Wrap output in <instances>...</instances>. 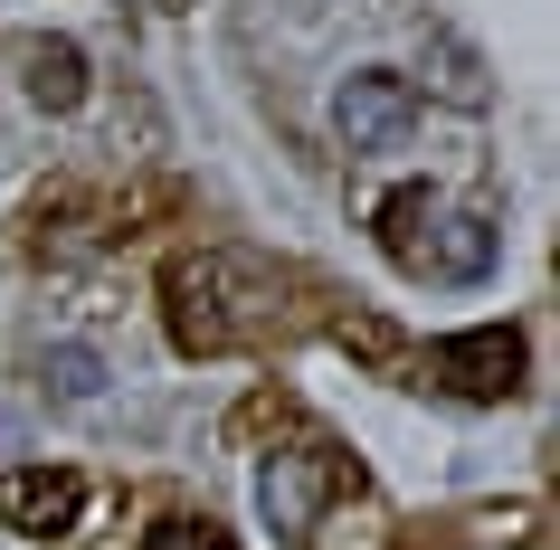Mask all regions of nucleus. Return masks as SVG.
<instances>
[{"mask_svg":"<svg viewBox=\"0 0 560 550\" xmlns=\"http://www.w3.org/2000/svg\"><path fill=\"white\" fill-rule=\"evenodd\" d=\"M162 294H172V342L180 351H229L257 332V314L276 304V294L257 285V266L237 257H180L172 276H162Z\"/></svg>","mask_w":560,"mask_h":550,"instance_id":"nucleus-1","label":"nucleus"},{"mask_svg":"<svg viewBox=\"0 0 560 550\" xmlns=\"http://www.w3.org/2000/svg\"><path fill=\"white\" fill-rule=\"evenodd\" d=\"M438 379L456 389V399H475V408L513 399V389H523V332H513V323L446 332V342H438Z\"/></svg>","mask_w":560,"mask_h":550,"instance_id":"nucleus-2","label":"nucleus"},{"mask_svg":"<svg viewBox=\"0 0 560 550\" xmlns=\"http://www.w3.org/2000/svg\"><path fill=\"white\" fill-rule=\"evenodd\" d=\"M342 484V456L332 446H285V456L257 465V513L276 522V531H314V522L332 513L324 493Z\"/></svg>","mask_w":560,"mask_h":550,"instance_id":"nucleus-3","label":"nucleus"},{"mask_svg":"<svg viewBox=\"0 0 560 550\" xmlns=\"http://www.w3.org/2000/svg\"><path fill=\"white\" fill-rule=\"evenodd\" d=\"M332 124H342V143H352V152H389L418 124V95H409V77L361 67V77H342V95H332Z\"/></svg>","mask_w":560,"mask_h":550,"instance_id":"nucleus-4","label":"nucleus"},{"mask_svg":"<svg viewBox=\"0 0 560 550\" xmlns=\"http://www.w3.org/2000/svg\"><path fill=\"white\" fill-rule=\"evenodd\" d=\"M77 503H86V484H77L67 465H30V475H10V484H0L10 531H38V541H48V531H67V522H77Z\"/></svg>","mask_w":560,"mask_h":550,"instance_id":"nucleus-5","label":"nucleus"},{"mask_svg":"<svg viewBox=\"0 0 560 550\" xmlns=\"http://www.w3.org/2000/svg\"><path fill=\"white\" fill-rule=\"evenodd\" d=\"M30 95H38V115H77V105H86V48L38 38L30 48Z\"/></svg>","mask_w":560,"mask_h":550,"instance_id":"nucleus-6","label":"nucleus"},{"mask_svg":"<svg viewBox=\"0 0 560 550\" xmlns=\"http://www.w3.org/2000/svg\"><path fill=\"white\" fill-rule=\"evenodd\" d=\"M409 266L446 276V285H475V276L494 266V229H485V219H446V237H438V247H418Z\"/></svg>","mask_w":560,"mask_h":550,"instance_id":"nucleus-7","label":"nucleus"},{"mask_svg":"<svg viewBox=\"0 0 560 550\" xmlns=\"http://www.w3.org/2000/svg\"><path fill=\"white\" fill-rule=\"evenodd\" d=\"M304 541H314V550H389V522L371 513V503H352V513H324Z\"/></svg>","mask_w":560,"mask_h":550,"instance_id":"nucleus-8","label":"nucleus"},{"mask_svg":"<svg viewBox=\"0 0 560 550\" xmlns=\"http://www.w3.org/2000/svg\"><path fill=\"white\" fill-rule=\"evenodd\" d=\"M48 389H58V399H95V389H105V361L77 351V342H58L48 351Z\"/></svg>","mask_w":560,"mask_h":550,"instance_id":"nucleus-9","label":"nucleus"},{"mask_svg":"<svg viewBox=\"0 0 560 550\" xmlns=\"http://www.w3.org/2000/svg\"><path fill=\"white\" fill-rule=\"evenodd\" d=\"M143 550H237V541L219 531V522H190V513H180V522H152Z\"/></svg>","mask_w":560,"mask_h":550,"instance_id":"nucleus-10","label":"nucleus"},{"mask_svg":"<svg viewBox=\"0 0 560 550\" xmlns=\"http://www.w3.org/2000/svg\"><path fill=\"white\" fill-rule=\"evenodd\" d=\"M418 219H428V190H399V200L381 209V237L399 247V257H418Z\"/></svg>","mask_w":560,"mask_h":550,"instance_id":"nucleus-11","label":"nucleus"}]
</instances>
